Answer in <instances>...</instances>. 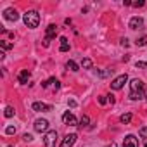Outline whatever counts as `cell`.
I'll return each instance as SVG.
<instances>
[{"instance_id": "obj_28", "label": "cell", "mask_w": 147, "mask_h": 147, "mask_svg": "<svg viewBox=\"0 0 147 147\" xmlns=\"http://www.w3.org/2000/svg\"><path fill=\"white\" fill-rule=\"evenodd\" d=\"M99 102H100V104H106V102H107V99H106V97H99Z\"/></svg>"}, {"instance_id": "obj_10", "label": "cell", "mask_w": 147, "mask_h": 147, "mask_svg": "<svg viewBox=\"0 0 147 147\" xmlns=\"http://www.w3.org/2000/svg\"><path fill=\"white\" fill-rule=\"evenodd\" d=\"M33 111L49 113V111H52V106H49V104H45V102H35V104H33Z\"/></svg>"}, {"instance_id": "obj_17", "label": "cell", "mask_w": 147, "mask_h": 147, "mask_svg": "<svg viewBox=\"0 0 147 147\" xmlns=\"http://www.w3.org/2000/svg\"><path fill=\"white\" fill-rule=\"evenodd\" d=\"M14 113H16V111H14V107H11V106H9V107H5V118H12V116H14Z\"/></svg>"}, {"instance_id": "obj_4", "label": "cell", "mask_w": 147, "mask_h": 147, "mask_svg": "<svg viewBox=\"0 0 147 147\" xmlns=\"http://www.w3.org/2000/svg\"><path fill=\"white\" fill-rule=\"evenodd\" d=\"M128 82V76L126 75H119L118 78H114L113 82H111V88L113 90H119V88H123V85Z\"/></svg>"}, {"instance_id": "obj_25", "label": "cell", "mask_w": 147, "mask_h": 147, "mask_svg": "<svg viewBox=\"0 0 147 147\" xmlns=\"http://www.w3.org/2000/svg\"><path fill=\"white\" fill-rule=\"evenodd\" d=\"M131 5H133V7H142V5H144V2H142V0H140V2H133Z\"/></svg>"}, {"instance_id": "obj_8", "label": "cell", "mask_w": 147, "mask_h": 147, "mask_svg": "<svg viewBox=\"0 0 147 147\" xmlns=\"http://www.w3.org/2000/svg\"><path fill=\"white\" fill-rule=\"evenodd\" d=\"M123 147H138V140L135 135H126L123 140Z\"/></svg>"}, {"instance_id": "obj_23", "label": "cell", "mask_w": 147, "mask_h": 147, "mask_svg": "<svg viewBox=\"0 0 147 147\" xmlns=\"http://www.w3.org/2000/svg\"><path fill=\"white\" fill-rule=\"evenodd\" d=\"M140 137L147 138V128H140Z\"/></svg>"}, {"instance_id": "obj_26", "label": "cell", "mask_w": 147, "mask_h": 147, "mask_svg": "<svg viewBox=\"0 0 147 147\" xmlns=\"http://www.w3.org/2000/svg\"><path fill=\"white\" fill-rule=\"evenodd\" d=\"M135 66H137V67H145V66H147V64H145V62H137V64H135Z\"/></svg>"}, {"instance_id": "obj_24", "label": "cell", "mask_w": 147, "mask_h": 147, "mask_svg": "<svg viewBox=\"0 0 147 147\" xmlns=\"http://www.w3.org/2000/svg\"><path fill=\"white\" fill-rule=\"evenodd\" d=\"M23 138H24V140H26V142H31V140H33V137H31V135H30V133H26V135H24V137H23Z\"/></svg>"}, {"instance_id": "obj_12", "label": "cell", "mask_w": 147, "mask_h": 147, "mask_svg": "<svg viewBox=\"0 0 147 147\" xmlns=\"http://www.w3.org/2000/svg\"><path fill=\"white\" fill-rule=\"evenodd\" d=\"M35 130L40 131V133H42V131H47V130H49V121H47V119H36V121H35Z\"/></svg>"}, {"instance_id": "obj_20", "label": "cell", "mask_w": 147, "mask_h": 147, "mask_svg": "<svg viewBox=\"0 0 147 147\" xmlns=\"http://www.w3.org/2000/svg\"><path fill=\"white\" fill-rule=\"evenodd\" d=\"M0 45H2V49H5V50H7V49H12V47H14L12 43H9V42H5V40H2V42H0Z\"/></svg>"}, {"instance_id": "obj_15", "label": "cell", "mask_w": 147, "mask_h": 147, "mask_svg": "<svg viewBox=\"0 0 147 147\" xmlns=\"http://www.w3.org/2000/svg\"><path fill=\"white\" fill-rule=\"evenodd\" d=\"M69 50V43H67V38H61V52H67Z\"/></svg>"}, {"instance_id": "obj_1", "label": "cell", "mask_w": 147, "mask_h": 147, "mask_svg": "<svg viewBox=\"0 0 147 147\" xmlns=\"http://www.w3.org/2000/svg\"><path fill=\"white\" fill-rule=\"evenodd\" d=\"M142 97H145L142 80H131V83H130V99L131 100H140Z\"/></svg>"}, {"instance_id": "obj_21", "label": "cell", "mask_w": 147, "mask_h": 147, "mask_svg": "<svg viewBox=\"0 0 147 147\" xmlns=\"http://www.w3.org/2000/svg\"><path fill=\"white\" fill-rule=\"evenodd\" d=\"M88 125V116H82L80 119V126H87Z\"/></svg>"}, {"instance_id": "obj_7", "label": "cell", "mask_w": 147, "mask_h": 147, "mask_svg": "<svg viewBox=\"0 0 147 147\" xmlns=\"http://www.w3.org/2000/svg\"><path fill=\"white\" fill-rule=\"evenodd\" d=\"M75 142H76V133H69V135L64 137L61 147H73V145H75Z\"/></svg>"}, {"instance_id": "obj_31", "label": "cell", "mask_w": 147, "mask_h": 147, "mask_svg": "<svg viewBox=\"0 0 147 147\" xmlns=\"http://www.w3.org/2000/svg\"><path fill=\"white\" fill-rule=\"evenodd\" d=\"M145 99H147V92H145Z\"/></svg>"}, {"instance_id": "obj_29", "label": "cell", "mask_w": 147, "mask_h": 147, "mask_svg": "<svg viewBox=\"0 0 147 147\" xmlns=\"http://www.w3.org/2000/svg\"><path fill=\"white\" fill-rule=\"evenodd\" d=\"M121 45H125V47H126V45H128V40H126V38H123V40H121Z\"/></svg>"}, {"instance_id": "obj_18", "label": "cell", "mask_w": 147, "mask_h": 147, "mask_svg": "<svg viewBox=\"0 0 147 147\" xmlns=\"http://www.w3.org/2000/svg\"><path fill=\"white\" fill-rule=\"evenodd\" d=\"M135 43H137L138 47H144V45H147V35H145V36H142V38H138Z\"/></svg>"}, {"instance_id": "obj_14", "label": "cell", "mask_w": 147, "mask_h": 147, "mask_svg": "<svg viewBox=\"0 0 147 147\" xmlns=\"http://www.w3.org/2000/svg\"><path fill=\"white\" fill-rule=\"evenodd\" d=\"M66 67H67L69 71H73V73L78 71V64H76L75 61H67V62H66Z\"/></svg>"}, {"instance_id": "obj_22", "label": "cell", "mask_w": 147, "mask_h": 147, "mask_svg": "<svg viewBox=\"0 0 147 147\" xmlns=\"http://www.w3.org/2000/svg\"><path fill=\"white\" fill-rule=\"evenodd\" d=\"M5 133H7V135L16 133V126H7V128H5Z\"/></svg>"}, {"instance_id": "obj_13", "label": "cell", "mask_w": 147, "mask_h": 147, "mask_svg": "<svg viewBox=\"0 0 147 147\" xmlns=\"http://www.w3.org/2000/svg\"><path fill=\"white\" fill-rule=\"evenodd\" d=\"M30 71L28 69H23L21 73H19V76H18V80H19V83H28V80H30Z\"/></svg>"}, {"instance_id": "obj_16", "label": "cell", "mask_w": 147, "mask_h": 147, "mask_svg": "<svg viewBox=\"0 0 147 147\" xmlns=\"http://www.w3.org/2000/svg\"><path fill=\"white\" fill-rule=\"evenodd\" d=\"M119 121H121V123H125V125H128V123L131 121V114H130V113H126V114H123V116L119 118Z\"/></svg>"}, {"instance_id": "obj_11", "label": "cell", "mask_w": 147, "mask_h": 147, "mask_svg": "<svg viewBox=\"0 0 147 147\" xmlns=\"http://www.w3.org/2000/svg\"><path fill=\"white\" fill-rule=\"evenodd\" d=\"M4 18H5L7 21H18V19H19V14H18L16 9L11 7V9H7V11L4 12Z\"/></svg>"}, {"instance_id": "obj_27", "label": "cell", "mask_w": 147, "mask_h": 147, "mask_svg": "<svg viewBox=\"0 0 147 147\" xmlns=\"http://www.w3.org/2000/svg\"><path fill=\"white\" fill-rule=\"evenodd\" d=\"M107 100H109L111 104H114V95H107Z\"/></svg>"}, {"instance_id": "obj_30", "label": "cell", "mask_w": 147, "mask_h": 147, "mask_svg": "<svg viewBox=\"0 0 147 147\" xmlns=\"http://www.w3.org/2000/svg\"><path fill=\"white\" fill-rule=\"evenodd\" d=\"M144 145H145V147H147V140H145V144H144Z\"/></svg>"}, {"instance_id": "obj_3", "label": "cell", "mask_w": 147, "mask_h": 147, "mask_svg": "<svg viewBox=\"0 0 147 147\" xmlns=\"http://www.w3.org/2000/svg\"><path fill=\"white\" fill-rule=\"evenodd\" d=\"M43 142H45V147H55V144H57V131H55V130L47 131Z\"/></svg>"}, {"instance_id": "obj_5", "label": "cell", "mask_w": 147, "mask_h": 147, "mask_svg": "<svg viewBox=\"0 0 147 147\" xmlns=\"http://www.w3.org/2000/svg\"><path fill=\"white\" fill-rule=\"evenodd\" d=\"M55 33H57V26H55V24H50V26L47 28V36H45V40H43V45H45V47L50 45V40L55 36Z\"/></svg>"}, {"instance_id": "obj_9", "label": "cell", "mask_w": 147, "mask_h": 147, "mask_svg": "<svg viewBox=\"0 0 147 147\" xmlns=\"http://www.w3.org/2000/svg\"><path fill=\"white\" fill-rule=\"evenodd\" d=\"M128 26H130V30H142L144 28V19L142 18H131Z\"/></svg>"}, {"instance_id": "obj_19", "label": "cell", "mask_w": 147, "mask_h": 147, "mask_svg": "<svg viewBox=\"0 0 147 147\" xmlns=\"http://www.w3.org/2000/svg\"><path fill=\"white\" fill-rule=\"evenodd\" d=\"M82 66H83L85 69H90V67H92V61H90V59H83V61H82Z\"/></svg>"}, {"instance_id": "obj_6", "label": "cell", "mask_w": 147, "mask_h": 147, "mask_svg": "<svg viewBox=\"0 0 147 147\" xmlns=\"http://www.w3.org/2000/svg\"><path fill=\"white\" fill-rule=\"evenodd\" d=\"M62 121H64V125H69V126H76V125H78V119L73 116L69 111H66V113L62 114Z\"/></svg>"}, {"instance_id": "obj_2", "label": "cell", "mask_w": 147, "mask_h": 147, "mask_svg": "<svg viewBox=\"0 0 147 147\" xmlns=\"http://www.w3.org/2000/svg\"><path fill=\"white\" fill-rule=\"evenodd\" d=\"M23 19H24V24H26L28 28H36L38 23H40V14H38L36 11H28Z\"/></svg>"}]
</instances>
